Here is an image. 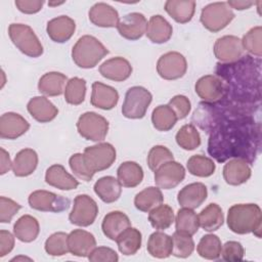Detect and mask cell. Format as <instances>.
Wrapping results in <instances>:
<instances>
[{"label":"cell","mask_w":262,"mask_h":262,"mask_svg":"<svg viewBox=\"0 0 262 262\" xmlns=\"http://www.w3.org/2000/svg\"><path fill=\"white\" fill-rule=\"evenodd\" d=\"M216 123L210 132L208 151L219 163L229 158L253 163L260 141V128L255 127L249 108L217 102Z\"/></svg>","instance_id":"cell-1"},{"label":"cell","mask_w":262,"mask_h":262,"mask_svg":"<svg viewBox=\"0 0 262 262\" xmlns=\"http://www.w3.org/2000/svg\"><path fill=\"white\" fill-rule=\"evenodd\" d=\"M227 226L237 234L253 232L257 237L261 236L262 213L257 204H236L227 212Z\"/></svg>","instance_id":"cell-2"},{"label":"cell","mask_w":262,"mask_h":262,"mask_svg":"<svg viewBox=\"0 0 262 262\" xmlns=\"http://www.w3.org/2000/svg\"><path fill=\"white\" fill-rule=\"evenodd\" d=\"M107 53L108 50L98 39L85 35L79 38L73 46L72 58L79 68L92 69Z\"/></svg>","instance_id":"cell-3"},{"label":"cell","mask_w":262,"mask_h":262,"mask_svg":"<svg viewBox=\"0 0 262 262\" xmlns=\"http://www.w3.org/2000/svg\"><path fill=\"white\" fill-rule=\"evenodd\" d=\"M8 35L16 48L25 55L39 57L43 54V46L33 29L24 24H11Z\"/></svg>","instance_id":"cell-4"},{"label":"cell","mask_w":262,"mask_h":262,"mask_svg":"<svg viewBox=\"0 0 262 262\" xmlns=\"http://www.w3.org/2000/svg\"><path fill=\"white\" fill-rule=\"evenodd\" d=\"M233 17L234 13L227 2H214L202 9L200 20L207 30L217 33L227 27Z\"/></svg>","instance_id":"cell-5"},{"label":"cell","mask_w":262,"mask_h":262,"mask_svg":"<svg viewBox=\"0 0 262 262\" xmlns=\"http://www.w3.org/2000/svg\"><path fill=\"white\" fill-rule=\"evenodd\" d=\"M152 100L151 93L144 87L133 86L125 94L122 114L128 119H141Z\"/></svg>","instance_id":"cell-6"},{"label":"cell","mask_w":262,"mask_h":262,"mask_svg":"<svg viewBox=\"0 0 262 262\" xmlns=\"http://www.w3.org/2000/svg\"><path fill=\"white\" fill-rule=\"evenodd\" d=\"M84 161L88 169L95 174L96 172L108 169L116 161V149L107 142L97 143L87 146L83 152Z\"/></svg>","instance_id":"cell-7"},{"label":"cell","mask_w":262,"mask_h":262,"mask_svg":"<svg viewBox=\"0 0 262 262\" xmlns=\"http://www.w3.org/2000/svg\"><path fill=\"white\" fill-rule=\"evenodd\" d=\"M77 130L83 138L99 142L102 141L107 134L108 122L104 117L94 112H86L79 117Z\"/></svg>","instance_id":"cell-8"},{"label":"cell","mask_w":262,"mask_h":262,"mask_svg":"<svg viewBox=\"0 0 262 262\" xmlns=\"http://www.w3.org/2000/svg\"><path fill=\"white\" fill-rule=\"evenodd\" d=\"M97 214L98 206L96 202L88 194H78L74 200L69 220L74 225L86 227L95 221Z\"/></svg>","instance_id":"cell-9"},{"label":"cell","mask_w":262,"mask_h":262,"mask_svg":"<svg viewBox=\"0 0 262 262\" xmlns=\"http://www.w3.org/2000/svg\"><path fill=\"white\" fill-rule=\"evenodd\" d=\"M32 209L41 212L59 213L66 211L70 207V200L62 195L47 190H35L28 199Z\"/></svg>","instance_id":"cell-10"},{"label":"cell","mask_w":262,"mask_h":262,"mask_svg":"<svg viewBox=\"0 0 262 262\" xmlns=\"http://www.w3.org/2000/svg\"><path fill=\"white\" fill-rule=\"evenodd\" d=\"M186 70V59L177 51H170L161 55L157 62V72L165 80L180 79L185 75Z\"/></svg>","instance_id":"cell-11"},{"label":"cell","mask_w":262,"mask_h":262,"mask_svg":"<svg viewBox=\"0 0 262 262\" xmlns=\"http://www.w3.org/2000/svg\"><path fill=\"white\" fill-rule=\"evenodd\" d=\"M215 57L223 63H232L243 57L244 48L238 37L227 35L218 38L214 44Z\"/></svg>","instance_id":"cell-12"},{"label":"cell","mask_w":262,"mask_h":262,"mask_svg":"<svg viewBox=\"0 0 262 262\" xmlns=\"http://www.w3.org/2000/svg\"><path fill=\"white\" fill-rule=\"evenodd\" d=\"M185 177L184 167L173 161L167 162L155 171V182L159 188L171 189L176 187Z\"/></svg>","instance_id":"cell-13"},{"label":"cell","mask_w":262,"mask_h":262,"mask_svg":"<svg viewBox=\"0 0 262 262\" xmlns=\"http://www.w3.org/2000/svg\"><path fill=\"white\" fill-rule=\"evenodd\" d=\"M195 93L205 102L215 103L225 95V86L222 80L214 75H207L200 78L194 86Z\"/></svg>","instance_id":"cell-14"},{"label":"cell","mask_w":262,"mask_h":262,"mask_svg":"<svg viewBox=\"0 0 262 262\" xmlns=\"http://www.w3.org/2000/svg\"><path fill=\"white\" fill-rule=\"evenodd\" d=\"M147 20L142 13L131 12L126 14L118 24L117 29L119 34L131 41L140 39L147 29Z\"/></svg>","instance_id":"cell-15"},{"label":"cell","mask_w":262,"mask_h":262,"mask_svg":"<svg viewBox=\"0 0 262 262\" xmlns=\"http://www.w3.org/2000/svg\"><path fill=\"white\" fill-rule=\"evenodd\" d=\"M30 128L28 121L19 114L8 112L0 118V137L3 139H16Z\"/></svg>","instance_id":"cell-16"},{"label":"cell","mask_w":262,"mask_h":262,"mask_svg":"<svg viewBox=\"0 0 262 262\" xmlns=\"http://www.w3.org/2000/svg\"><path fill=\"white\" fill-rule=\"evenodd\" d=\"M69 252L77 257H88L96 248V241L92 233L84 229H75L68 235Z\"/></svg>","instance_id":"cell-17"},{"label":"cell","mask_w":262,"mask_h":262,"mask_svg":"<svg viewBox=\"0 0 262 262\" xmlns=\"http://www.w3.org/2000/svg\"><path fill=\"white\" fill-rule=\"evenodd\" d=\"M76 30V23L67 15H60L50 19L47 23L46 32L49 38L56 43L69 41Z\"/></svg>","instance_id":"cell-18"},{"label":"cell","mask_w":262,"mask_h":262,"mask_svg":"<svg viewBox=\"0 0 262 262\" xmlns=\"http://www.w3.org/2000/svg\"><path fill=\"white\" fill-rule=\"evenodd\" d=\"M99 73L105 79L122 82L131 76L132 67L126 58L117 56L102 62L99 67Z\"/></svg>","instance_id":"cell-19"},{"label":"cell","mask_w":262,"mask_h":262,"mask_svg":"<svg viewBox=\"0 0 262 262\" xmlns=\"http://www.w3.org/2000/svg\"><path fill=\"white\" fill-rule=\"evenodd\" d=\"M90 101L93 106L108 111L117 105L119 101V93L114 87L96 81L92 84Z\"/></svg>","instance_id":"cell-20"},{"label":"cell","mask_w":262,"mask_h":262,"mask_svg":"<svg viewBox=\"0 0 262 262\" xmlns=\"http://www.w3.org/2000/svg\"><path fill=\"white\" fill-rule=\"evenodd\" d=\"M207 186L202 182H193L185 185L177 195L178 204L182 208L195 209L199 208L207 199Z\"/></svg>","instance_id":"cell-21"},{"label":"cell","mask_w":262,"mask_h":262,"mask_svg":"<svg viewBox=\"0 0 262 262\" xmlns=\"http://www.w3.org/2000/svg\"><path fill=\"white\" fill-rule=\"evenodd\" d=\"M251 174L249 163L243 159H232L223 167V178L229 185H241L247 182Z\"/></svg>","instance_id":"cell-22"},{"label":"cell","mask_w":262,"mask_h":262,"mask_svg":"<svg viewBox=\"0 0 262 262\" xmlns=\"http://www.w3.org/2000/svg\"><path fill=\"white\" fill-rule=\"evenodd\" d=\"M89 20L100 28H115L120 21L118 11L111 5L98 2L89 10Z\"/></svg>","instance_id":"cell-23"},{"label":"cell","mask_w":262,"mask_h":262,"mask_svg":"<svg viewBox=\"0 0 262 262\" xmlns=\"http://www.w3.org/2000/svg\"><path fill=\"white\" fill-rule=\"evenodd\" d=\"M30 115L39 123H48L54 120L58 114L57 107L45 96H35L27 104Z\"/></svg>","instance_id":"cell-24"},{"label":"cell","mask_w":262,"mask_h":262,"mask_svg":"<svg viewBox=\"0 0 262 262\" xmlns=\"http://www.w3.org/2000/svg\"><path fill=\"white\" fill-rule=\"evenodd\" d=\"M130 226L131 221L129 217L121 211H112L107 213L103 217L101 223L103 234L112 241H116V238Z\"/></svg>","instance_id":"cell-25"},{"label":"cell","mask_w":262,"mask_h":262,"mask_svg":"<svg viewBox=\"0 0 262 262\" xmlns=\"http://www.w3.org/2000/svg\"><path fill=\"white\" fill-rule=\"evenodd\" d=\"M45 181L47 184L61 190H72L79 186V181L59 164H54L46 170Z\"/></svg>","instance_id":"cell-26"},{"label":"cell","mask_w":262,"mask_h":262,"mask_svg":"<svg viewBox=\"0 0 262 262\" xmlns=\"http://www.w3.org/2000/svg\"><path fill=\"white\" fill-rule=\"evenodd\" d=\"M145 34L152 43L163 44L169 41L172 37L173 28L166 18L157 14L149 18Z\"/></svg>","instance_id":"cell-27"},{"label":"cell","mask_w":262,"mask_h":262,"mask_svg":"<svg viewBox=\"0 0 262 262\" xmlns=\"http://www.w3.org/2000/svg\"><path fill=\"white\" fill-rule=\"evenodd\" d=\"M67 83L68 78L66 75L59 72H48L40 78L38 89L40 93L46 96H58L64 92Z\"/></svg>","instance_id":"cell-28"},{"label":"cell","mask_w":262,"mask_h":262,"mask_svg":"<svg viewBox=\"0 0 262 262\" xmlns=\"http://www.w3.org/2000/svg\"><path fill=\"white\" fill-rule=\"evenodd\" d=\"M37 165V152L32 148H24L16 154L12 162V171L17 177H26L36 170Z\"/></svg>","instance_id":"cell-29"},{"label":"cell","mask_w":262,"mask_h":262,"mask_svg":"<svg viewBox=\"0 0 262 262\" xmlns=\"http://www.w3.org/2000/svg\"><path fill=\"white\" fill-rule=\"evenodd\" d=\"M93 188L98 198L107 204L116 202L122 193L121 183L113 176H104L99 178L95 182Z\"/></svg>","instance_id":"cell-30"},{"label":"cell","mask_w":262,"mask_h":262,"mask_svg":"<svg viewBox=\"0 0 262 262\" xmlns=\"http://www.w3.org/2000/svg\"><path fill=\"white\" fill-rule=\"evenodd\" d=\"M40 232L38 220L31 215L19 217L13 225V233L15 237L23 243H31L35 241Z\"/></svg>","instance_id":"cell-31"},{"label":"cell","mask_w":262,"mask_h":262,"mask_svg":"<svg viewBox=\"0 0 262 262\" xmlns=\"http://www.w3.org/2000/svg\"><path fill=\"white\" fill-rule=\"evenodd\" d=\"M166 12L177 23L186 24L191 20L195 11V1L169 0L165 3Z\"/></svg>","instance_id":"cell-32"},{"label":"cell","mask_w":262,"mask_h":262,"mask_svg":"<svg viewBox=\"0 0 262 262\" xmlns=\"http://www.w3.org/2000/svg\"><path fill=\"white\" fill-rule=\"evenodd\" d=\"M118 180L124 187H136L143 179L142 167L133 161L122 163L117 170Z\"/></svg>","instance_id":"cell-33"},{"label":"cell","mask_w":262,"mask_h":262,"mask_svg":"<svg viewBox=\"0 0 262 262\" xmlns=\"http://www.w3.org/2000/svg\"><path fill=\"white\" fill-rule=\"evenodd\" d=\"M172 236L161 231L151 233L146 246L148 254L159 259L168 258L172 254Z\"/></svg>","instance_id":"cell-34"},{"label":"cell","mask_w":262,"mask_h":262,"mask_svg":"<svg viewBox=\"0 0 262 262\" xmlns=\"http://www.w3.org/2000/svg\"><path fill=\"white\" fill-rule=\"evenodd\" d=\"M200 226L208 231L212 232L219 229L224 222V215L219 205L215 203L209 204L202 212L198 215Z\"/></svg>","instance_id":"cell-35"},{"label":"cell","mask_w":262,"mask_h":262,"mask_svg":"<svg viewBox=\"0 0 262 262\" xmlns=\"http://www.w3.org/2000/svg\"><path fill=\"white\" fill-rule=\"evenodd\" d=\"M141 232L134 227H128L117 238L116 243L120 253L125 256H131L137 253L141 247Z\"/></svg>","instance_id":"cell-36"},{"label":"cell","mask_w":262,"mask_h":262,"mask_svg":"<svg viewBox=\"0 0 262 262\" xmlns=\"http://www.w3.org/2000/svg\"><path fill=\"white\" fill-rule=\"evenodd\" d=\"M164 196L161 188L149 186L139 191L134 198V205L141 212H149L159 205L163 204Z\"/></svg>","instance_id":"cell-37"},{"label":"cell","mask_w":262,"mask_h":262,"mask_svg":"<svg viewBox=\"0 0 262 262\" xmlns=\"http://www.w3.org/2000/svg\"><path fill=\"white\" fill-rule=\"evenodd\" d=\"M174 221L176 231L183 232L191 236L198 232L200 227L198 215L192 209L188 208L179 209Z\"/></svg>","instance_id":"cell-38"},{"label":"cell","mask_w":262,"mask_h":262,"mask_svg":"<svg viewBox=\"0 0 262 262\" xmlns=\"http://www.w3.org/2000/svg\"><path fill=\"white\" fill-rule=\"evenodd\" d=\"M151 122L157 130L166 132L171 130L175 126L177 122V117L168 104H162L158 105L152 111Z\"/></svg>","instance_id":"cell-39"},{"label":"cell","mask_w":262,"mask_h":262,"mask_svg":"<svg viewBox=\"0 0 262 262\" xmlns=\"http://www.w3.org/2000/svg\"><path fill=\"white\" fill-rule=\"evenodd\" d=\"M174 220L173 209L166 204H161L148 212V221L150 225L158 230L169 228Z\"/></svg>","instance_id":"cell-40"},{"label":"cell","mask_w":262,"mask_h":262,"mask_svg":"<svg viewBox=\"0 0 262 262\" xmlns=\"http://www.w3.org/2000/svg\"><path fill=\"white\" fill-rule=\"evenodd\" d=\"M186 167L191 175L198 177H209L214 174L216 169L213 160L202 155L191 156L187 160Z\"/></svg>","instance_id":"cell-41"},{"label":"cell","mask_w":262,"mask_h":262,"mask_svg":"<svg viewBox=\"0 0 262 262\" xmlns=\"http://www.w3.org/2000/svg\"><path fill=\"white\" fill-rule=\"evenodd\" d=\"M222 244L220 238L216 234H206L204 235L196 247L198 254L208 260H216L221 255Z\"/></svg>","instance_id":"cell-42"},{"label":"cell","mask_w":262,"mask_h":262,"mask_svg":"<svg viewBox=\"0 0 262 262\" xmlns=\"http://www.w3.org/2000/svg\"><path fill=\"white\" fill-rule=\"evenodd\" d=\"M177 144L185 150H193L201 145V135L192 124L183 125L175 136Z\"/></svg>","instance_id":"cell-43"},{"label":"cell","mask_w":262,"mask_h":262,"mask_svg":"<svg viewBox=\"0 0 262 262\" xmlns=\"http://www.w3.org/2000/svg\"><path fill=\"white\" fill-rule=\"evenodd\" d=\"M63 93L64 99L68 103L73 105L81 104L86 95V81L78 77L68 80Z\"/></svg>","instance_id":"cell-44"},{"label":"cell","mask_w":262,"mask_h":262,"mask_svg":"<svg viewBox=\"0 0 262 262\" xmlns=\"http://www.w3.org/2000/svg\"><path fill=\"white\" fill-rule=\"evenodd\" d=\"M172 255L175 257L187 258L192 254L194 250V242L189 234L175 231L172 235Z\"/></svg>","instance_id":"cell-45"},{"label":"cell","mask_w":262,"mask_h":262,"mask_svg":"<svg viewBox=\"0 0 262 262\" xmlns=\"http://www.w3.org/2000/svg\"><path fill=\"white\" fill-rule=\"evenodd\" d=\"M242 45L250 54L260 58L262 55V28L260 26L252 28L243 37Z\"/></svg>","instance_id":"cell-46"},{"label":"cell","mask_w":262,"mask_h":262,"mask_svg":"<svg viewBox=\"0 0 262 262\" xmlns=\"http://www.w3.org/2000/svg\"><path fill=\"white\" fill-rule=\"evenodd\" d=\"M68 235L66 232H54L45 242V251L50 256H63L69 252Z\"/></svg>","instance_id":"cell-47"},{"label":"cell","mask_w":262,"mask_h":262,"mask_svg":"<svg viewBox=\"0 0 262 262\" xmlns=\"http://www.w3.org/2000/svg\"><path fill=\"white\" fill-rule=\"evenodd\" d=\"M172 151L164 145H155L150 148L147 155V165L151 171H156L167 162L173 161Z\"/></svg>","instance_id":"cell-48"},{"label":"cell","mask_w":262,"mask_h":262,"mask_svg":"<svg viewBox=\"0 0 262 262\" xmlns=\"http://www.w3.org/2000/svg\"><path fill=\"white\" fill-rule=\"evenodd\" d=\"M69 165L73 173L81 180L83 181H90L93 177V173L88 169L85 161L83 154H74L70 160H69Z\"/></svg>","instance_id":"cell-49"},{"label":"cell","mask_w":262,"mask_h":262,"mask_svg":"<svg viewBox=\"0 0 262 262\" xmlns=\"http://www.w3.org/2000/svg\"><path fill=\"white\" fill-rule=\"evenodd\" d=\"M223 260L229 262H237L244 259V248L241 243L235 241L226 242L221 248V255Z\"/></svg>","instance_id":"cell-50"},{"label":"cell","mask_w":262,"mask_h":262,"mask_svg":"<svg viewBox=\"0 0 262 262\" xmlns=\"http://www.w3.org/2000/svg\"><path fill=\"white\" fill-rule=\"evenodd\" d=\"M21 206L11 199L0 198V222L9 223L12 217L20 210Z\"/></svg>","instance_id":"cell-51"},{"label":"cell","mask_w":262,"mask_h":262,"mask_svg":"<svg viewBox=\"0 0 262 262\" xmlns=\"http://www.w3.org/2000/svg\"><path fill=\"white\" fill-rule=\"evenodd\" d=\"M168 105L175 113L177 120H182L186 118L191 108L189 99L184 95H175L173 98L170 99Z\"/></svg>","instance_id":"cell-52"},{"label":"cell","mask_w":262,"mask_h":262,"mask_svg":"<svg viewBox=\"0 0 262 262\" xmlns=\"http://www.w3.org/2000/svg\"><path fill=\"white\" fill-rule=\"evenodd\" d=\"M88 259L91 262H117L119 256L116 251L111 248L98 247L90 253Z\"/></svg>","instance_id":"cell-53"},{"label":"cell","mask_w":262,"mask_h":262,"mask_svg":"<svg viewBox=\"0 0 262 262\" xmlns=\"http://www.w3.org/2000/svg\"><path fill=\"white\" fill-rule=\"evenodd\" d=\"M17 9L26 14L37 13L42 9L44 1L40 0H16L14 2Z\"/></svg>","instance_id":"cell-54"},{"label":"cell","mask_w":262,"mask_h":262,"mask_svg":"<svg viewBox=\"0 0 262 262\" xmlns=\"http://www.w3.org/2000/svg\"><path fill=\"white\" fill-rule=\"evenodd\" d=\"M14 247V236L7 230L0 231V257L6 256Z\"/></svg>","instance_id":"cell-55"},{"label":"cell","mask_w":262,"mask_h":262,"mask_svg":"<svg viewBox=\"0 0 262 262\" xmlns=\"http://www.w3.org/2000/svg\"><path fill=\"white\" fill-rule=\"evenodd\" d=\"M1 150V165H0V174L3 175L6 172H8L10 170V168H12V163L10 161V157L9 154L4 149V148H0Z\"/></svg>","instance_id":"cell-56"},{"label":"cell","mask_w":262,"mask_h":262,"mask_svg":"<svg viewBox=\"0 0 262 262\" xmlns=\"http://www.w3.org/2000/svg\"><path fill=\"white\" fill-rule=\"evenodd\" d=\"M227 4L230 8H234L236 10H244L250 8L252 5H254L253 1H245V0H229L227 1Z\"/></svg>","instance_id":"cell-57"},{"label":"cell","mask_w":262,"mask_h":262,"mask_svg":"<svg viewBox=\"0 0 262 262\" xmlns=\"http://www.w3.org/2000/svg\"><path fill=\"white\" fill-rule=\"evenodd\" d=\"M62 3H64V2H49L48 5H49V6H56V5H60V4H62Z\"/></svg>","instance_id":"cell-58"},{"label":"cell","mask_w":262,"mask_h":262,"mask_svg":"<svg viewBox=\"0 0 262 262\" xmlns=\"http://www.w3.org/2000/svg\"><path fill=\"white\" fill-rule=\"evenodd\" d=\"M21 259H26V260H31L30 258H27V257H15L13 258L11 261H18V260H21Z\"/></svg>","instance_id":"cell-59"}]
</instances>
